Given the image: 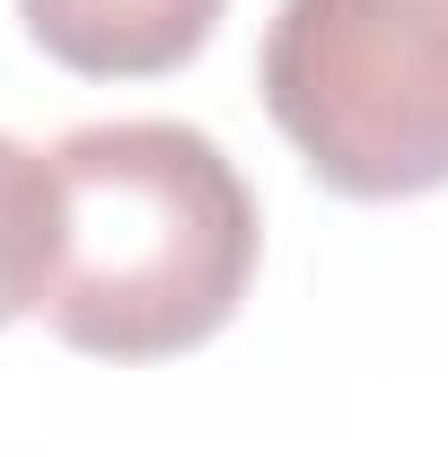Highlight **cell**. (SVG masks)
<instances>
[{"label": "cell", "mask_w": 448, "mask_h": 457, "mask_svg": "<svg viewBox=\"0 0 448 457\" xmlns=\"http://www.w3.org/2000/svg\"><path fill=\"white\" fill-rule=\"evenodd\" d=\"M264 114L343 203L448 185V0H281Z\"/></svg>", "instance_id": "2"}, {"label": "cell", "mask_w": 448, "mask_h": 457, "mask_svg": "<svg viewBox=\"0 0 448 457\" xmlns=\"http://www.w3.org/2000/svg\"><path fill=\"white\" fill-rule=\"evenodd\" d=\"M54 159L36 317L88 361H176L255 282V194L194 123H88Z\"/></svg>", "instance_id": "1"}, {"label": "cell", "mask_w": 448, "mask_h": 457, "mask_svg": "<svg viewBox=\"0 0 448 457\" xmlns=\"http://www.w3.org/2000/svg\"><path fill=\"white\" fill-rule=\"evenodd\" d=\"M45 220H54V159L0 132V326L36 317V290H45Z\"/></svg>", "instance_id": "4"}, {"label": "cell", "mask_w": 448, "mask_h": 457, "mask_svg": "<svg viewBox=\"0 0 448 457\" xmlns=\"http://www.w3.org/2000/svg\"><path fill=\"white\" fill-rule=\"evenodd\" d=\"M228 0H18L27 36L79 79H168L212 45Z\"/></svg>", "instance_id": "3"}]
</instances>
